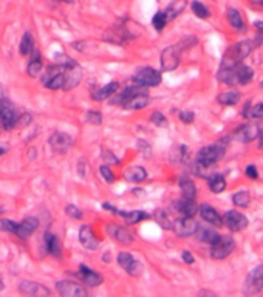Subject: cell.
Segmentation results:
<instances>
[{
    "mask_svg": "<svg viewBox=\"0 0 263 297\" xmlns=\"http://www.w3.org/2000/svg\"><path fill=\"white\" fill-rule=\"evenodd\" d=\"M195 44H197V37L189 36V37H183L177 45H170V47L164 48L161 51V56H160L163 71H173L175 68H178L180 59H181V53L184 50L194 47Z\"/></svg>",
    "mask_w": 263,
    "mask_h": 297,
    "instance_id": "obj_1",
    "label": "cell"
},
{
    "mask_svg": "<svg viewBox=\"0 0 263 297\" xmlns=\"http://www.w3.org/2000/svg\"><path fill=\"white\" fill-rule=\"evenodd\" d=\"M252 51V44L249 40H243L232 45L231 48L226 50L225 56L222 59V67H235L239 65L245 58L249 56V53Z\"/></svg>",
    "mask_w": 263,
    "mask_h": 297,
    "instance_id": "obj_2",
    "label": "cell"
},
{
    "mask_svg": "<svg viewBox=\"0 0 263 297\" xmlns=\"http://www.w3.org/2000/svg\"><path fill=\"white\" fill-rule=\"evenodd\" d=\"M226 143H228V140H222L217 144H210V146L201 147L197 153V161H200V163H203L204 166H214L215 163H218V161L225 156Z\"/></svg>",
    "mask_w": 263,
    "mask_h": 297,
    "instance_id": "obj_3",
    "label": "cell"
},
{
    "mask_svg": "<svg viewBox=\"0 0 263 297\" xmlns=\"http://www.w3.org/2000/svg\"><path fill=\"white\" fill-rule=\"evenodd\" d=\"M161 73L152 68V67H143L138 70V73L132 77L134 80V84L137 86H141V87H156L161 84Z\"/></svg>",
    "mask_w": 263,
    "mask_h": 297,
    "instance_id": "obj_4",
    "label": "cell"
},
{
    "mask_svg": "<svg viewBox=\"0 0 263 297\" xmlns=\"http://www.w3.org/2000/svg\"><path fill=\"white\" fill-rule=\"evenodd\" d=\"M19 113L11 101L2 98L0 99V122H2L4 130H13L16 127Z\"/></svg>",
    "mask_w": 263,
    "mask_h": 297,
    "instance_id": "obj_5",
    "label": "cell"
},
{
    "mask_svg": "<svg viewBox=\"0 0 263 297\" xmlns=\"http://www.w3.org/2000/svg\"><path fill=\"white\" fill-rule=\"evenodd\" d=\"M210 257L215 260H223L228 256H231L235 249V240L229 235H220V238L210 245Z\"/></svg>",
    "mask_w": 263,
    "mask_h": 297,
    "instance_id": "obj_6",
    "label": "cell"
},
{
    "mask_svg": "<svg viewBox=\"0 0 263 297\" xmlns=\"http://www.w3.org/2000/svg\"><path fill=\"white\" fill-rule=\"evenodd\" d=\"M116 262L119 263V266L124 269V271L128 273L132 277H140L143 274V271H144L143 263L140 260H137L130 252H125V251L119 252Z\"/></svg>",
    "mask_w": 263,
    "mask_h": 297,
    "instance_id": "obj_7",
    "label": "cell"
},
{
    "mask_svg": "<svg viewBox=\"0 0 263 297\" xmlns=\"http://www.w3.org/2000/svg\"><path fill=\"white\" fill-rule=\"evenodd\" d=\"M223 220V225L231 231V232H240L243 229L248 228L249 222L248 219L242 212H237V210H228L225 212V215L222 217Z\"/></svg>",
    "mask_w": 263,
    "mask_h": 297,
    "instance_id": "obj_8",
    "label": "cell"
},
{
    "mask_svg": "<svg viewBox=\"0 0 263 297\" xmlns=\"http://www.w3.org/2000/svg\"><path fill=\"white\" fill-rule=\"evenodd\" d=\"M200 225L194 217H181L173 220L172 225V231L178 235V237H191L194 234H197Z\"/></svg>",
    "mask_w": 263,
    "mask_h": 297,
    "instance_id": "obj_9",
    "label": "cell"
},
{
    "mask_svg": "<svg viewBox=\"0 0 263 297\" xmlns=\"http://www.w3.org/2000/svg\"><path fill=\"white\" fill-rule=\"evenodd\" d=\"M56 289L59 295H64V297H87L89 295V291L84 286L71 280H59L56 283Z\"/></svg>",
    "mask_w": 263,
    "mask_h": 297,
    "instance_id": "obj_10",
    "label": "cell"
},
{
    "mask_svg": "<svg viewBox=\"0 0 263 297\" xmlns=\"http://www.w3.org/2000/svg\"><path fill=\"white\" fill-rule=\"evenodd\" d=\"M260 291H263V265L254 268L245 280L246 294H257Z\"/></svg>",
    "mask_w": 263,
    "mask_h": 297,
    "instance_id": "obj_11",
    "label": "cell"
},
{
    "mask_svg": "<svg viewBox=\"0 0 263 297\" xmlns=\"http://www.w3.org/2000/svg\"><path fill=\"white\" fill-rule=\"evenodd\" d=\"M64 76H65V82H64V87L62 90H73L76 89L79 84H81L82 80V68L77 62H74L73 65L70 67H65L64 68Z\"/></svg>",
    "mask_w": 263,
    "mask_h": 297,
    "instance_id": "obj_12",
    "label": "cell"
},
{
    "mask_svg": "<svg viewBox=\"0 0 263 297\" xmlns=\"http://www.w3.org/2000/svg\"><path fill=\"white\" fill-rule=\"evenodd\" d=\"M258 133H260V129L257 124H242L235 129L232 137L239 143L248 144V143L254 141L255 138H258Z\"/></svg>",
    "mask_w": 263,
    "mask_h": 297,
    "instance_id": "obj_13",
    "label": "cell"
},
{
    "mask_svg": "<svg viewBox=\"0 0 263 297\" xmlns=\"http://www.w3.org/2000/svg\"><path fill=\"white\" fill-rule=\"evenodd\" d=\"M19 291L23 295H36V297H50L51 295V291L45 285L33 282V280H22L19 283Z\"/></svg>",
    "mask_w": 263,
    "mask_h": 297,
    "instance_id": "obj_14",
    "label": "cell"
},
{
    "mask_svg": "<svg viewBox=\"0 0 263 297\" xmlns=\"http://www.w3.org/2000/svg\"><path fill=\"white\" fill-rule=\"evenodd\" d=\"M77 277L84 282V285H87L90 288H95V286H98V285H101L104 282V277L98 271H95V269H92L90 266H87V265H81V266H79Z\"/></svg>",
    "mask_w": 263,
    "mask_h": 297,
    "instance_id": "obj_15",
    "label": "cell"
},
{
    "mask_svg": "<svg viewBox=\"0 0 263 297\" xmlns=\"http://www.w3.org/2000/svg\"><path fill=\"white\" fill-rule=\"evenodd\" d=\"M50 146L53 150H56V152H67L71 144H73V138L70 137L68 133H64V132H55L50 137L48 140Z\"/></svg>",
    "mask_w": 263,
    "mask_h": 297,
    "instance_id": "obj_16",
    "label": "cell"
},
{
    "mask_svg": "<svg viewBox=\"0 0 263 297\" xmlns=\"http://www.w3.org/2000/svg\"><path fill=\"white\" fill-rule=\"evenodd\" d=\"M79 241H81V245L89 251H96L99 248L98 237L95 235L93 229L87 225H82L81 229H79Z\"/></svg>",
    "mask_w": 263,
    "mask_h": 297,
    "instance_id": "obj_17",
    "label": "cell"
},
{
    "mask_svg": "<svg viewBox=\"0 0 263 297\" xmlns=\"http://www.w3.org/2000/svg\"><path fill=\"white\" fill-rule=\"evenodd\" d=\"M172 206L177 212H180L183 215V217H195V214L198 212V204L195 203V200L186 198V197L175 200L172 203Z\"/></svg>",
    "mask_w": 263,
    "mask_h": 297,
    "instance_id": "obj_18",
    "label": "cell"
},
{
    "mask_svg": "<svg viewBox=\"0 0 263 297\" xmlns=\"http://www.w3.org/2000/svg\"><path fill=\"white\" fill-rule=\"evenodd\" d=\"M198 214H200V217H201L206 223L212 225V226H215V228L223 226V220H222V217H220V214H218L212 206H210V204H206V203L200 204V206H198Z\"/></svg>",
    "mask_w": 263,
    "mask_h": 297,
    "instance_id": "obj_19",
    "label": "cell"
},
{
    "mask_svg": "<svg viewBox=\"0 0 263 297\" xmlns=\"http://www.w3.org/2000/svg\"><path fill=\"white\" fill-rule=\"evenodd\" d=\"M37 228H39V220L34 217H28V219L22 220L20 223H17V229L14 234L20 240H28Z\"/></svg>",
    "mask_w": 263,
    "mask_h": 297,
    "instance_id": "obj_20",
    "label": "cell"
},
{
    "mask_svg": "<svg viewBox=\"0 0 263 297\" xmlns=\"http://www.w3.org/2000/svg\"><path fill=\"white\" fill-rule=\"evenodd\" d=\"M107 234L113 240H116L118 243H121V245H125V246L132 245V241H134V235H132L125 228L118 226V225H109L107 226Z\"/></svg>",
    "mask_w": 263,
    "mask_h": 297,
    "instance_id": "obj_21",
    "label": "cell"
},
{
    "mask_svg": "<svg viewBox=\"0 0 263 297\" xmlns=\"http://www.w3.org/2000/svg\"><path fill=\"white\" fill-rule=\"evenodd\" d=\"M43 248L47 249V254L56 257V259H61L62 249H61L59 238L55 234H53V232H50V231H47L43 234Z\"/></svg>",
    "mask_w": 263,
    "mask_h": 297,
    "instance_id": "obj_22",
    "label": "cell"
},
{
    "mask_svg": "<svg viewBox=\"0 0 263 297\" xmlns=\"http://www.w3.org/2000/svg\"><path fill=\"white\" fill-rule=\"evenodd\" d=\"M149 104H150V98H149L147 92H144V93H138V95H134L132 98H128L125 102H122L121 107H124V109H127V110H141Z\"/></svg>",
    "mask_w": 263,
    "mask_h": 297,
    "instance_id": "obj_23",
    "label": "cell"
},
{
    "mask_svg": "<svg viewBox=\"0 0 263 297\" xmlns=\"http://www.w3.org/2000/svg\"><path fill=\"white\" fill-rule=\"evenodd\" d=\"M43 68V64H42V56H40V51L39 48H33V51L30 53V62H28V67H26V73L31 77H37L40 74Z\"/></svg>",
    "mask_w": 263,
    "mask_h": 297,
    "instance_id": "obj_24",
    "label": "cell"
},
{
    "mask_svg": "<svg viewBox=\"0 0 263 297\" xmlns=\"http://www.w3.org/2000/svg\"><path fill=\"white\" fill-rule=\"evenodd\" d=\"M118 90H119V82H109L107 86L93 90L92 92V98H93V101L101 102V101H105V99L112 98Z\"/></svg>",
    "mask_w": 263,
    "mask_h": 297,
    "instance_id": "obj_25",
    "label": "cell"
},
{
    "mask_svg": "<svg viewBox=\"0 0 263 297\" xmlns=\"http://www.w3.org/2000/svg\"><path fill=\"white\" fill-rule=\"evenodd\" d=\"M147 178V171L143 166H130L124 171V180L128 183H143Z\"/></svg>",
    "mask_w": 263,
    "mask_h": 297,
    "instance_id": "obj_26",
    "label": "cell"
},
{
    "mask_svg": "<svg viewBox=\"0 0 263 297\" xmlns=\"http://www.w3.org/2000/svg\"><path fill=\"white\" fill-rule=\"evenodd\" d=\"M180 189H181V194L183 197H186V198H192L195 200L197 198V187H195V183L188 177V175H183L180 177Z\"/></svg>",
    "mask_w": 263,
    "mask_h": 297,
    "instance_id": "obj_27",
    "label": "cell"
},
{
    "mask_svg": "<svg viewBox=\"0 0 263 297\" xmlns=\"http://www.w3.org/2000/svg\"><path fill=\"white\" fill-rule=\"evenodd\" d=\"M234 71H235V76H237V82L239 86H246L252 80V76H254V71L251 67L248 65H243V64H239L234 67Z\"/></svg>",
    "mask_w": 263,
    "mask_h": 297,
    "instance_id": "obj_28",
    "label": "cell"
},
{
    "mask_svg": "<svg viewBox=\"0 0 263 297\" xmlns=\"http://www.w3.org/2000/svg\"><path fill=\"white\" fill-rule=\"evenodd\" d=\"M188 7V0H172V2L169 4V7L164 10V14L167 17V20H173L177 19L184 10H186Z\"/></svg>",
    "mask_w": 263,
    "mask_h": 297,
    "instance_id": "obj_29",
    "label": "cell"
},
{
    "mask_svg": "<svg viewBox=\"0 0 263 297\" xmlns=\"http://www.w3.org/2000/svg\"><path fill=\"white\" fill-rule=\"evenodd\" d=\"M207 183H209L210 192H214V194H220L226 189V180L222 174H210L207 177Z\"/></svg>",
    "mask_w": 263,
    "mask_h": 297,
    "instance_id": "obj_30",
    "label": "cell"
},
{
    "mask_svg": "<svg viewBox=\"0 0 263 297\" xmlns=\"http://www.w3.org/2000/svg\"><path fill=\"white\" fill-rule=\"evenodd\" d=\"M226 17H228V22L231 23V26H232L235 31H245L243 17H242V14L237 11L235 8H229L226 11Z\"/></svg>",
    "mask_w": 263,
    "mask_h": 297,
    "instance_id": "obj_31",
    "label": "cell"
},
{
    "mask_svg": "<svg viewBox=\"0 0 263 297\" xmlns=\"http://www.w3.org/2000/svg\"><path fill=\"white\" fill-rule=\"evenodd\" d=\"M197 234H198V238L201 241L207 243V245H214V243L220 238V234L210 228H198Z\"/></svg>",
    "mask_w": 263,
    "mask_h": 297,
    "instance_id": "obj_32",
    "label": "cell"
},
{
    "mask_svg": "<svg viewBox=\"0 0 263 297\" xmlns=\"http://www.w3.org/2000/svg\"><path fill=\"white\" fill-rule=\"evenodd\" d=\"M239 101H240V93L237 90H229L217 96V102L222 105H235Z\"/></svg>",
    "mask_w": 263,
    "mask_h": 297,
    "instance_id": "obj_33",
    "label": "cell"
},
{
    "mask_svg": "<svg viewBox=\"0 0 263 297\" xmlns=\"http://www.w3.org/2000/svg\"><path fill=\"white\" fill-rule=\"evenodd\" d=\"M153 219L155 222L160 225L163 229H172V225H173V220L169 217V214L163 209H156L155 214H153Z\"/></svg>",
    "mask_w": 263,
    "mask_h": 297,
    "instance_id": "obj_34",
    "label": "cell"
},
{
    "mask_svg": "<svg viewBox=\"0 0 263 297\" xmlns=\"http://www.w3.org/2000/svg\"><path fill=\"white\" fill-rule=\"evenodd\" d=\"M34 48V39L31 36V33H25L22 36V40H20V45H19V51L22 56H30V53L33 51Z\"/></svg>",
    "mask_w": 263,
    "mask_h": 297,
    "instance_id": "obj_35",
    "label": "cell"
},
{
    "mask_svg": "<svg viewBox=\"0 0 263 297\" xmlns=\"http://www.w3.org/2000/svg\"><path fill=\"white\" fill-rule=\"evenodd\" d=\"M242 115L246 118H254V119L263 118V104L251 105V102H246V107L242 110Z\"/></svg>",
    "mask_w": 263,
    "mask_h": 297,
    "instance_id": "obj_36",
    "label": "cell"
},
{
    "mask_svg": "<svg viewBox=\"0 0 263 297\" xmlns=\"http://www.w3.org/2000/svg\"><path fill=\"white\" fill-rule=\"evenodd\" d=\"M122 219H124L125 225H137V223L149 219V215L144 210H130V212H125L124 214Z\"/></svg>",
    "mask_w": 263,
    "mask_h": 297,
    "instance_id": "obj_37",
    "label": "cell"
},
{
    "mask_svg": "<svg viewBox=\"0 0 263 297\" xmlns=\"http://www.w3.org/2000/svg\"><path fill=\"white\" fill-rule=\"evenodd\" d=\"M64 82H65V76H64V71H61V73H58L56 76H53L51 79H48L43 86H45L48 90H62Z\"/></svg>",
    "mask_w": 263,
    "mask_h": 297,
    "instance_id": "obj_38",
    "label": "cell"
},
{
    "mask_svg": "<svg viewBox=\"0 0 263 297\" xmlns=\"http://www.w3.org/2000/svg\"><path fill=\"white\" fill-rule=\"evenodd\" d=\"M232 203L237 206V207H248L249 203H251V195L248 191H240V192H235L232 195Z\"/></svg>",
    "mask_w": 263,
    "mask_h": 297,
    "instance_id": "obj_39",
    "label": "cell"
},
{
    "mask_svg": "<svg viewBox=\"0 0 263 297\" xmlns=\"http://www.w3.org/2000/svg\"><path fill=\"white\" fill-rule=\"evenodd\" d=\"M191 8H192V13H194L198 19H209V17H210L209 8H207L204 4L198 2V0H194L192 5H191Z\"/></svg>",
    "mask_w": 263,
    "mask_h": 297,
    "instance_id": "obj_40",
    "label": "cell"
},
{
    "mask_svg": "<svg viewBox=\"0 0 263 297\" xmlns=\"http://www.w3.org/2000/svg\"><path fill=\"white\" fill-rule=\"evenodd\" d=\"M167 17L164 14V11H158L153 17H152V25H153V28L160 33L166 28V25H167Z\"/></svg>",
    "mask_w": 263,
    "mask_h": 297,
    "instance_id": "obj_41",
    "label": "cell"
},
{
    "mask_svg": "<svg viewBox=\"0 0 263 297\" xmlns=\"http://www.w3.org/2000/svg\"><path fill=\"white\" fill-rule=\"evenodd\" d=\"M65 214L68 215L70 219H73V220H82V217H84L82 210L79 209L77 206H74V204H68L65 207Z\"/></svg>",
    "mask_w": 263,
    "mask_h": 297,
    "instance_id": "obj_42",
    "label": "cell"
},
{
    "mask_svg": "<svg viewBox=\"0 0 263 297\" xmlns=\"http://www.w3.org/2000/svg\"><path fill=\"white\" fill-rule=\"evenodd\" d=\"M99 174H101V177L105 180V183H109V184L115 183V174L112 172V169H110L107 164L99 166Z\"/></svg>",
    "mask_w": 263,
    "mask_h": 297,
    "instance_id": "obj_43",
    "label": "cell"
},
{
    "mask_svg": "<svg viewBox=\"0 0 263 297\" xmlns=\"http://www.w3.org/2000/svg\"><path fill=\"white\" fill-rule=\"evenodd\" d=\"M150 122L155 124L156 127H167V119L161 112H153L150 116Z\"/></svg>",
    "mask_w": 263,
    "mask_h": 297,
    "instance_id": "obj_44",
    "label": "cell"
},
{
    "mask_svg": "<svg viewBox=\"0 0 263 297\" xmlns=\"http://www.w3.org/2000/svg\"><path fill=\"white\" fill-rule=\"evenodd\" d=\"M17 229V223L13 222V220H8V219H2L0 220V231L4 232H10V234H14Z\"/></svg>",
    "mask_w": 263,
    "mask_h": 297,
    "instance_id": "obj_45",
    "label": "cell"
},
{
    "mask_svg": "<svg viewBox=\"0 0 263 297\" xmlns=\"http://www.w3.org/2000/svg\"><path fill=\"white\" fill-rule=\"evenodd\" d=\"M101 156H102V159H104V163L105 164H119V159L113 155V153H110L107 149H102L101 150Z\"/></svg>",
    "mask_w": 263,
    "mask_h": 297,
    "instance_id": "obj_46",
    "label": "cell"
},
{
    "mask_svg": "<svg viewBox=\"0 0 263 297\" xmlns=\"http://www.w3.org/2000/svg\"><path fill=\"white\" fill-rule=\"evenodd\" d=\"M87 121L93 125H101L102 124V115L96 110H89L87 115H85Z\"/></svg>",
    "mask_w": 263,
    "mask_h": 297,
    "instance_id": "obj_47",
    "label": "cell"
},
{
    "mask_svg": "<svg viewBox=\"0 0 263 297\" xmlns=\"http://www.w3.org/2000/svg\"><path fill=\"white\" fill-rule=\"evenodd\" d=\"M137 147H138V150H140L146 158H149V156L152 155V147H150V144H149L147 141L138 140V141H137Z\"/></svg>",
    "mask_w": 263,
    "mask_h": 297,
    "instance_id": "obj_48",
    "label": "cell"
},
{
    "mask_svg": "<svg viewBox=\"0 0 263 297\" xmlns=\"http://www.w3.org/2000/svg\"><path fill=\"white\" fill-rule=\"evenodd\" d=\"M178 118H180L184 124H191V122H194V119H195V113H194V112H189V110H183V112L178 113Z\"/></svg>",
    "mask_w": 263,
    "mask_h": 297,
    "instance_id": "obj_49",
    "label": "cell"
},
{
    "mask_svg": "<svg viewBox=\"0 0 263 297\" xmlns=\"http://www.w3.org/2000/svg\"><path fill=\"white\" fill-rule=\"evenodd\" d=\"M33 121V116L30 113H22L19 115L17 118V122H16V127H25V125H30V122Z\"/></svg>",
    "mask_w": 263,
    "mask_h": 297,
    "instance_id": "obj_50",
    "label": "cell"
},
{
    "mask_svg": "<svg viewBox=\"0 0 263 297\" xmlns=\"http://www.w3.org/2000/svg\"><path fill=\"white\" fill-rule=\"evenodd\" d=\"M246 177L251 178V180H257L258 178V171L255 166H248L246 167Z\"/></svg>",
    "mask_w": 263,
    "mask_h": 297,
    "instance_id": "obj_51",
    "label": "cell"
},
{
    "mask_svg": "<svg viewBox=\"0 0 263 297\" xmlns=\"http://www.w3.org/2000/svg\"><path fill=\"white\" fill-rule=\"evenodd\" d=\"M181 259H183L184 263H188V265H192V263L195 262L194 256H192L189 251H183V252H181Z\"/></svg>",
    "mask_w": 263,
    "mask_h": 297,
    "instance_id": "obj_52",
    "label": "cell"
},
{
    "mask_svg": "<svg viewBox=\"0 0 263 297\" xmlns=\"http://www.w3.org/2000/svg\"><path fill=\"white\" fill-rule=\"evenodd\" d=\"M254 28H255L258 33L263 34V22H261V20H255V22H254Z\"/></svg>",
    "mask_w": 263,
    "mask_h": 297,
    "instance_id": "obj_53",
    "label": "cell"
},
{
    "mask_svg": "<svg viewBox=\"0 0 263 297\" xmlns=\"http://www.w3.org/2000/svg\"><path fill=\"white\" fill-rule=\"evenodd\" d=\"M258 147L263 150V132L258 133Z\"/></svg>",
    "mask_w": 263,
    "mask_h": 297,
    "instance_id": "obj_54",
    "label": "cell"
},
{
    "mask_svg": "<svg viewBox=\"0 0 263 297\" xmlns=\"http://www.w3.org/2000/svg\"><path fill=\"white\" fill-rule=\"evenodd\" d=\"M198 294H200V295H215V292H210V291H204V289H203V291H200Z\"/></svg>",
    "mask_w": 263,
    "mask_h": 297,
    "instance_id": "obj_55",
    "label": "cell"
},
{
    "mask_svg": "<svg viewBox=\"0 0 263 297\" xmlns=\"http://www.w3.org/2000/svg\"><path fill=\"white\" fill-rule=\"evenodd\" d=\"M2 98H5V89H4V86H0V99Z\"/></svg>",
    "mask_w": 263,
    "mask_h": 297,
    "instance_id": "obj_56",
    "label": "cell"
},
{
    "mask_svg": "<svg viewBox=\"0 0 263 297\" xmlns=\"http://www.w3.org/2000/svg\"><path fill=\"white\" fill-rule=\"evenodd\" d=\"M252 4H255V5H261L263 7V0H251Z\"/></svg>",
    "mask_w": 263,
    "mask_h": 297,
    "instance_id": "obj_57",
    "label": "cell"
},
{
    "mask_svg": "<svg viewBox=\"0 0 263 297\" xmlns=\"http://www.w3.org/2000/svg\"><path fill=\"white\" fill-rule=\"evenodd\" d=\"M4 153H7V147H5V146H4V147L0 146V155H4Z\"/></svg>",
    "mask_w": 263,
    "mask_h": 297,
    "instance_id": "obj_58",
    "label": "cell"
},
{
    "mask_svg": "<svg viewBox=\"0 0 263 297\" xmlns=\"http://www.w3.org/2000/svg\"><path fill=\"white\" fill-rule=\"evenodd\" d=\"M58 2H65V4H74L76 0H58Z\"/></svg>",
    "mask_w": 263,
    "mask_h": 297,
    "instance_id": "obj_59",
    "label": "cell"
},
{
    "mask_svg": "<svg viewBox=\"0 0 263 297\" xmlns=\"http://www.w3.org/2000/svg\"><path fill=\"white\" fill-rule=\"evenodd\" d=\"M0 289H4V280H2V277H0Z\"/></svg>",
    "mask_w": 263,
    "mask_h": 297,
    "instance_id": "obj_60",
    "label": "cell"
},
{
    "mask_svg": "<svg viewBox=\"0 0 263 297\" xmlns=\"http://www.w3.org/2000/svg\"><path fill=\"white\" fill-rule=\"evenodd\" d=\"M261 87H263V80H261Z\"/></svg>",
    "mask_w": 263,
    "mask_h": 297,
    "instance_id": "obj_61",
    "label": "cell"
}]
</instances>
